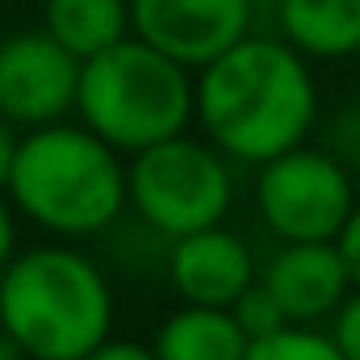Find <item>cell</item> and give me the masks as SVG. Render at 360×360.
<instances>
[{
    "mask_svg": "<svg viewBox=\"0 0 360 360\" xmlns=\"http://www.w3.org/2000/svg\"><path fill=\"white\" fill-rule=\"evenodd\" d=\"M193 122L231 164H264L310 139L319 84L285 38L243 34L193 72Z\"/></svg>",
    "mask_w": 360,
    "mask_h": 360,
    "instance_id": "obj_1",
    "label": "cell"
},
{
    "mask_svg": "<svg viewBox=\"0 0 360 360\" xmlns=\"http://www.w3.org/2000/svg\"><path fill=\"white\" fill-rule=\"evenodd\" d=\"M327 151L344 164V168H360V101H348L340 113H335V122H331V130H327Z\"/></svg>",
    "mask_w": 360,
    "mask_h": 360,
    "instance_id": "obj_16",
    "label": "cell"
},
{
    "mask_svg": "<svg viewBox=\"0 0 360 360\" xmlns=\"http://www.w3.org/2000/svg\"><path fill=\"white\" fill-rule=\"evenodd\" d=\"M260 285L276 297L289 323H327L352 293V272L335 239H297L272 252Z\"/></svg>",
    "mask_w": 360,
    "mask_h": 360,
    "instance_id": "obj_9",
    "label": "cell"
},
{
    "mask_svg": "<svg viewBox=\"0 0 360 360\" xmlns=\"http://www.w3.org/2000/svg\"><path fill=\"white\" fill-rule=\"evenodd\" d=\"M281 38L323 63L360 55V0H276L272 4Z\"/></svg>",
    "mask_w": 360,
    "mask_h": 360,
    "instance_id": "obj_11",
    "label": "cell"
},
{
    "mask_svg": "<svg viewBox=\"0 0 360 360\" xmlns=\"http://www.w3.org/2000/svg\"><path fill=\"white\" fill-rule=\"evenodd\" d=\"M231 314H235V323L243 327V335L252 340V335H269L276 331L281 323H289L285 314H281V306H276V297H272L269 289L260 285V276L235 297V306H231Z\"/></svg>",
    "mask_w": 360,
    "mask_h": 360,
    "instance_id": "obj_15",
    "label": "cell"
},
{
    "mask_svg": "<svg viewBox=\"0 0 360 360\" xmlns=\"http://www.w3.org/2000/svg\"><path fill=\"white\" fill-rule=\"evenodd\" d=\"M335 248H340L344 264L352 272V285H360V197H356V205H352V214L344 218L340 235H335Z\"/></svg>",
    "mask_w": 360,
    "mask_h": 360,
    "instance_id": "obj_18",
    "label": "cell"
},
{
    "mask_svg": "<svg viewBox=\"0 0 360 360\" xmlns=\"http://www.w3.org/2000/svg\"><path fill=\"white\" fill-rule=\"evenodd\" d=\"M17 126L13 122H4L0 117V193H4V180H8V172H13V155H17Z\"/></svg>",
    "mask_w": 360,
    "mask_h": 360,
    "instance_id": "obj_21",
    "label": "cell"
},
{
    "mask_svg": "<svg viewBox=\"0 0 360 360\" xmlns=\"http://www.w3.org/2000/svg\"><path fill=\"white\" fill-rule=\"evenodd\" d=\"M356 205L352 168H344L327 147H289L256 164V210L281 243L335 239Z\"/></svg>",
    "mask_w": 360,
    "mask_h": 360,
    "instance_id": "obj_6",
    "label": "cell"
},
{
    "mask_svg": "<svg viewBox=\"0 0 360 360\" xmlns=\"http://www.w3.org/2000/svg\"><path fill=\"white\" fill-rule=\"evenodd\" d=\"M126 205L160 239L218 226L235 205L231 160L205 134L180 130L126 155Z\"/></svg>",
    "mask_w": 360,
    "mask_h": 360,
    "instance_id": "obj_5",
    "label": "cell"
},
{
    "mask_svg": "<svg viewBox=\"0 0 360 360\" xmlns=\"http://www.w3.org/2000/svg\"><path fill=\"white\" fill-rule=\"evenodd\" d=\"M160 360H243L248 335L226 306H176L151 340Z\"/></svg>",
    "mask_w": 360,
    "mask_h": 360,
    "instance_id": "obj_12",
    "label": "cell"
},
{
    "mask_svg": "<svg viewBox=\"0 0 360 360\" xmlns=\"http://www.w3.org/2000/svg\"><path fill=\"white\" fill-rule=\"evenodd\" d=\"M42 30L84 63L130 38V0H46Z\"/></svg>",
    "mask_w": 360,
    "mask_h": 360,
    "instance_id": "obj_13",
    "label": "cell"
},
{
    "mask_svg": "<svg viewBox=\"0 0 360 360\" xmlns=\"http://www.w3.org/2000/svg\"><path fill=\"white\" fill-rule=\"evenodd\" d=\"M8 205L59 239L105 235L126 214V155L84 122H46L17 139Z\"/></svg>",
    "mask_w": 360,
    "mask_h": 360,
    "instance_id": "obj_3",
    "label": "cell"
},
{
    "mask_svg": "<svg viewBox=\"0 0 360 360\" xmlns=\"http://www.w3.org/2000/svg\"><path fill=\"white\" fill-rule=\"evenodd\" d=\"M76 117L113 151L134 155L193 126V72L130 34L80 63Z\"/></svg>",
    "mask_w": 360,
    "mask_h": 360,
    "instance_id": "obj_4",
    "label": "cell"
},
{
    "mask_svg": "<svg viewBox=\"0 0 360 360\" xmlns=\"http://www.w3.org/2000/svg\"><path fill=\"white\" fill-rule=\"evenodd\" d=\"M260 4H269V8H272V4H276V0H256V8H260Z\"/></svg>",
    "mask_w": 360,
    "mask_h": 360,
    "instance_id": "obj_23",
    "label": "cell"
},
{
    "mask_svg": "<svg viewBox=\"0 0 360 360\" xmlns=\"http://www.w3.org/2000/svg\"><path fill=\"white\" fill-rule=\"evenodd\" d=\"M80 59L46 30H17L0 38V117L34 130L76 113Z\"/></svg>",
    "mask_w": 360,
    "mask_h": 360,
    "instance_id": "obj_7",
    "label": "cell"
},
{
    "mask_svg": "<svg viewBox=\"0 0 360 360\" xmlns=\"http://www.w3.org/2000/svg\"><path fill=\"white\" fill-rule=\"evenodd\" d=\"M13 252H17V210L0 193V269L13 260Z\"/></svg>",
    "mask_w": 360,
    "mask_h": 360,
    "instance_id": "obj_20",
    "label": "cell"
},
{
    "mask_svg": "<svg viewBox=\"0 0 360 360\" xmlns=\"http://www.w3.org/2000/svg\"><path fill=\"white\" fill-rule=\"evenodd\" d=\"M327 323H331V340H335L340 356L360 360V285H352V293L340 302V310Z\"/></svg>",
    "mask_w": 360,
    "mask_h": 360,
    "instance_id": "obj_17",
    "label": "cell"
},
{
    "mask_svg": "<svg viewBox=\"0 0 360 360\" xmlns=\"http://www.w3.org/2000/svg\"><path fill=\"white\" fill-rule=\"evenodd\" d=\"M0 360H13V348H8V340L0 335Z\"/></svg>",
    "mask_w": 360,
    "mask_h": 360,
    "instance_id": "obj_22",
    "label": "cell"
},
{
    "mask_svg": "<svg viewBox=\"0 0 360 360\" xmlns=\"http://www.w3.org/2000/svg\"><path fill=\"white\" fill-rule=\"evenodd\" d=\"M21 360H25V356H21Z\"/></svg>",
    "mask_w": 360,
    "mask_h": 360,
    "instance_id": "obj_24",
    "label": "cell"
},
{
    "mask_svg": "<svg viewBox=\"0 0 360 360\" xmlns=\"http://www.w3.org/2000/svg\"><path fill=\"white\" fill-rule=\"evenodd\" d=\"M84 360H160V356H155V348L143 344V340H113V335H109V340H101Z\"/></svg>",
    "mask_w": 360,
    "mask_h": 360,
    "instance_id": "obj_19",
    "label": "cell"
},
{
    "mask_svg": "<svg viewBox=\"0 0 360 360\" xmlns=\"http://www.w3.org/2000/svg\"><path fill=\"white\" fill-rule=\"evenodd\" d=\"M113 285L80 248L42 243L0 269V335L13 356L84 360L113 335Z\"/></svg>",
    "mask_w": 360,
    "mask_h": 360,
    "instance_id": "obj_2",
    "label": "cell"
},
{
    "mask_svg": "<svg viewBox=\"0 0 360 360\" xmlns=\"http://www.w3.org/2000/svg\"><path fill=\"white\" fill-rule=\"evenodd\" d=\"M243 360H344L331 331L319 323H281L269 335H252Z\"/></svg>",
    "mask_w": 360,
    "mask_h": 360,
    "instance_id": "obj_14",
    "label": "cell"
},
{
    "mask_svg": "<svg viewBox=\"0 0 360 360\" xmlns=\"http://www.w3.org/2000/svg\"><path fill=\"white\" fill-rule=\"evenodd\" d=\"M256 0H130V34L197 72L252 34Z\"/></svg>",
    "mask_w": 360,
    "mask_h": 360,
    "instance_id": "obj_8",
    "label": "cell"
},
{
    "mask_svg": "<svg viewBox=\"0 0 360 360\" xmlns=\"http://www.w3.org/2000/svg\"><path fill=\"white\" fill-rule=\"evenodd\" d=\"M260 276L256 256L243 235L218 226L168 239V281L180 302L193 306H235V297Z\"/></svg>",
    "mask_w": 360,
    "mask_h": 360,
    "instance_id": "obj_10",
    "label": "cell"
}]
</instances>
